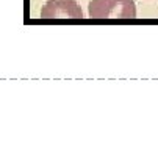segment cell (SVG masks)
Returning a JSON list of instances; mask_svg holds the SVG:
<instances>
[{
  "label": "cell",
  "instance_id": "6da1fadb",
  "mask_svg": "<svg viewBox=\"0 0 158 141\" xmlns=\"http://www.w3.org/2000/svg\"><path fill=\"white\" fill-rule=\"evenodd\" d=\"M89 17L131 20L136 17V6L133 0H91Z\"/></svg>",
  "mask_w": 158,
  "mask_h": 141
},
{
  "label": "cell",
  "instance_id": "7a4b0ae2",
  "mask_svg": "<svg viewBox=\"0 0 158 141\" xmlns=\"http://www.w3.org/2000/svg\"><path fill=\"white\" fill-rule=\"evenodd\" d=\"M41 19L42 20H58V19H83L81 6L75 0H49L41 10Z\"/></svg>",
  "mask_w": 158,
  "mask_h": 141
}]
</instances>
